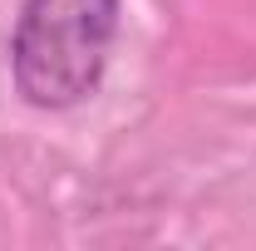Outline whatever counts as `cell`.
I'll return each mask as SVG.
<instances>
[{
	"mask_svg": "<svg viewBox=\"0 0 256 251\" xmlns=\"http://www.w3.org/2000/svg\"><path fill=\"white\" fill-rule=\"evenodd\" d=\"M124 0H20L10 69L30 108L60 114L98 94Z\"/></svg>",
	"mask_w": 256,
	"mask_h": 251,
	"instance_id": "6da1fadb",
	"label": "cell"
}]
</instances>
